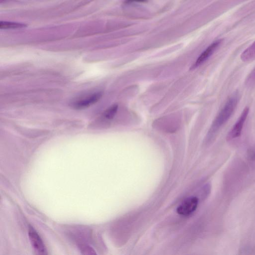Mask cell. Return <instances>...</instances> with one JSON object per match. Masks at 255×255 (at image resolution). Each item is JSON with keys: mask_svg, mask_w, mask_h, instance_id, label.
<instances>
[{"mask_svg": "<svg viewBox=\"0 0 255 255\" xmlns=\"http://www.w3.org/2000/svg\"><path fill=\"white\" fill-rule=\"evenodd\" d=\"M238 93L235 92L228 99L215 117L208 132L207 138H212L229 120L238 104Z\"/></svg>", "mask_w": 255, "mask_h": 255, "instance_id": "6da1fadb", "label": "cell"}, {"mask_svg": "<svg viewBox=\"0 0 255 255\" xmlns=\"http://www.w3.org/2000/svg\"><path fill=\"white\" fill-rule=\"evenodd\" d=\"M249 110L248 107L244 109L236 123L228 132L226 137L227 140L231 141L241 136L243 128L249 113Z\"/></svg>", "mask_w": 255, "mask_h": 255, "instance_id": "7a4b0ae2", "label": "cell"}, {"mask_svg": "<svg viewBox=\"0 0 255 255\" xmlns=\"http://www.w3.org/2000/svg\"><path fill=\"white\" fill-rule=\"evenodd\" d=\"M103 93L97 92L86 95L74 101L72 104V107L77 110L86 109L97 103L102 97Z\"/></svg>", "mask_w": 255, "mask_h": 255, "instance_id": "3957f363", "label": "cell"}, {"mask_svg": "<svg viewBox=\"0 0 255 255\" xmlns=\"http://www.w3.org/2000/svg\"><path fill=\"white\" fill-rule=\"evenodd\" d=\"M28 236L35 252L40 255L47 254L46 247L40 236L31 226L28 229Z\"/></svg>", "mask_w": 255, "mask_h": 255, "instance_id": "277c9868", "label": "cell"}, {"mask_svg": "<svg viewBox=\"0 0 255 255\" xmlns=\"http://www.w3.org/2000/svg\"><path fill=\"white\" fill-rule=\"evenodd\" d=\"M198 204V199L196 197H191L186 199L177 208V213L182 216H187L195 211Z\"/></svg>", "mask_w": 255, "mask_h": 255, "instance_id": "5b68a950", "label": "cell"}, {"mask_svg": "<svg viewBox=\"0 0 255 255\" xmlns=\"http://www.w3.org/2000/svg\"><path fill=\"white\" fill-rule=\"evenodd\" d=\"M222 41L217 40L211 44L198 57L195 62L192 65L191 69H194L206 61L217 49Z\"/></svg>", "mask_w": 255, "mask_h": 255, "instance_id": "8992f818", "label": "cell"}, {"mask_svg": "<svg viewBox=\"0 0 255 255\" xmlns=\"http://www.w3.org/2000/svg\"><path fill=\"white\" fill-rule=\"evenodd\" d=\"M241 59L245 62L255 59V41L242 53Z\"/></svg>", "mask_w": 255, "mask_h": 255, "instance_id": "52a82bcc", "label": "cell"}, {"mask_svg": "<svg viewBox=\"0 0 255 255\" xmlns=\"http://www.w3.org/2000/svg\"><path fill=\"white\" fill-rule=\"evenodd\" d=\"M27 25L23 23L4 21L0 22V28L1 29H18L25 27Z\"/></svg>", "mask_w": 255, "mask_h": 255, "instance_id": "ba28073f", "label": "cell"}, {"mask_svg": "<svg viewBox=\"0 0 255 255\" xmlns=\"http://www.w3.org/2000/svg\"><path fill=\"white\" fill-rule=\"evenodd\" d=\"M118 109V105L114 104L112 105L104 111L102 114V118L106 120H110L112 119L116 114Z\"/></svg>", "mask_w": 255, "mask_h": 255, "instance_id": "9c48e42d", "label": "cell"}, {"mask_svg": "<svg viewBox=\"0 0 255 255\" xmlns=\"http://www.w3.org/2000/svg\"><path fill=\"white\" fill-rule=\"evenodd\" d=\"M80 251L84 255H95V251L87 244H82L77 245Z\"/></svg>", "mask_w": 255, "mask_h": 255, "instance_id": "30bf717a", "label": "cell"}, {"mask_svg": "<svg viewBox=\"0 0 255 255\" xmlns=\"http://www.w3.org/2000/svg\"><path fill=\"white\" fill-rule=\"evenodd\" d=\"M245 83L248 86H251L255 83V67L247 76Z\"/></svg>", "mask_w": 255, "mask_h": 255, "instance_id": "8fae6325", "label": "cell"}, {"mask_svg": "<svg viewBox=\"0 0 255 255\" xmlns=\"http://www.w3.org/2000/svg\"><path fill=\"white\" fill-rule=\"evenodd\" d=\"M248 156L250 160L255 161V147H252L248 150Z\"/></svg>", "mask_w": 255, "mask_h": 255, "instance_id": "7c38bea8", "label": "cell"}, {"mask_svg": "<svg viewBox=\"0 0 255 255\" xmlns=\"http://www.w3.org/2000/svg\"><path fill=\"white\" fill-rule=\"evenodd\" d=\"M146 1L147 0H125L124 3L126 4H128L133 2H146Z\"/></svg>", "mask_w": 255, "mask_h": 255, "instance_id": "4fadbf2b", "label": "cell"}]
</instances>
